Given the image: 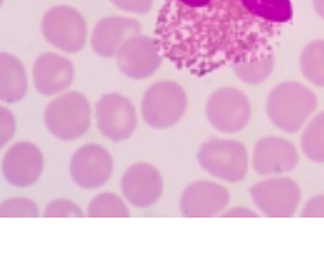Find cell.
<instances>
[{
  "instance_id": "6da1fadb",
  "label": "cell",
  "mask_w": 324,
  "mask_h": 279,
  "mask_svg": "<svg viewBox=\"0 0 324 279\" xmlns=\"http://www.w3.org/2000/svg\"><path fill=\"white\" fill-rule=\"evenodd\" d=\"M292 19L290 0H208L197 7L165 0L155 40L163 58L200 78L273 53Z\"/></svg>"
},
{
  "instance_id": "7a4b0ae2",
  "label": "cell",
  "mask_w": 324,
  "mask_h": 279,
  "mask_svg": "<svg viewBox=\"0 0 324 279\" xmlns=\"http://www.w3.org/2000/svg\"><path fill=\"white\" fill-rule=\"evenodd\" d=\"M317 108V98L307 86L285 81L276 85L268 97L267 110L274 125L279 129L294 133Z\"/></svg>"
},
{
  "instance_id": "3957f363",
  "label": "cell",
  "mask_w": 324,
  "mask_h": 279,
  "mask_svg": "<svg viewBox=\"0 0 324 279\" xmlns=\"http://www.w3.org/2000/svg\"><path fill=\"white\" fill-rule=\"evenodd\" d=\"M187 104V94L183 88L171 80H163L145 91L142 115L150 126L163 129L174 125L183 117Z\"/></svg>"
},
{
  "instance_id": "277c9868",
  "label": "cell",
  "mask_w": 324,
  "mask_h": 279,
  "mask_svg": "<svg viewBox=\"0 0 324 279\" xmlns=\"http://www.w3.org/2000/svg\"><path fill=\"white\" fill-rule=\"evenodd\" d=\"M41 31L46 41L65 53L81 50L88 34L83 15L69 5H57L46 11L43 16Z\"/></svg>"
},
{
  "instance_id": "5b68a950",
  "label": "cell",
  "mask_w": 324,
  "mask_h": 279,
  "mask_svg": "<svg viewBox=\"0 0 324 279\" xmlns=\"http://www.w3.org/2000/svg\"><path fill=\"white\" fill-rule=\"evenodd\" d=\"M48 129L60 139H75L90 124V107L78 91H69L54 99L45 110Z\"/></svg>"
},
{
  "instance_id": "8992f818",
  "label": "cell",
  "mask_w": 324,
  "mask_h": 279,
  "mask_svg": "<svg viewBox=\"0 0 324 279\" xmlns=\"http://www.w3.org/2000/svg\"><path fill=\"white\" fill-rule=\"evenodd\" d=\"M207 117L210 124L220 131H239L249 120L250 105L240 90L220 88L213 93L208 100Z\"/></svg>"
},
{
  "instance_id": "52a82bcc",
  "label": "cell",
  "mask_w": 324,
  "mask_h": 279,
  "mask_svg": "<svg viewBox=\"0 0 324 279\" xmlns=\"http://www.w3.org/2000/svg\"><path fill=\"white\" fill-rule=\"evenodd\" d=\"M115 57L120 71L133 79L150 76L158 70L163 59L157 40L142 34L125 40Z\"/></svg>"
},
{
  "instance_id": "ba28073f",
  "label": "cell",
  "mask_w": 324,
  "mask_h": 279,
  "mask_svg": "<svg viewBox=\"0 0 324 279\" xmlns=\"http://www.w3.org/2000/svg\"><path fill=\"white\" fill-rule=\"evenodd\" d=\"M95 117L102 134L115 142L130 136L136 125L133 104L116 93L104 95L97 103Z\"/></svg>"
},
{
  "instance_id": "9c48e42d",
  "label": "cell",
  "mask_w": 324,
  "mask_h": 279,
  "mask_svg": "<svg viewBox=\"0 0 324 279\" xmlns=\"http://www.w3.org/2000/svg\"><path fill=\"white\" fill-rule=\"evenodd\" d=\"M71 62L57 53L41 54L33 66V80L43 95H54L65 90L73 81Z\"/></svg>"
},
{
  "instance_id": "30bf717a",
  "label": "cell",
  "mask_w": 324,
  "mask_h": 279,
  "mask_svg": "<svg viewBox=\"0 0 324 279\" xmlns=\"http://www.w3.org/2000/svg\"><path fill=\"white\" fill-rule=\"evenodd\" d=\"M142 25L126 16H108L102 19L93 30L91 45L94 52L104 58L115 57L121 44L133 35L140 34Z\"/></svg>"
},
{
  "instance_id": "8fae6325",
  "label": "cell",
  "mask_w": 324,
  "mask_h": 279,
  "mask_svg": "<svg viewBox=\"0 0 324 279\" xmlns=\"http://www.w3.org/2000/svg\"><path fill=\"white\" fill-rule=\"evenodd\" d=\"M26 88V73L21 62L9 53H0V100L19 102L25 95Z\"/></svg>"
},
{
  "instance_id": "7c38bea8",
  "label": "cell",
  "mask_w": 324,
  "mask_h": 279,
  "mask_svg": "<svg viewBox=\"0 0 324 279\" xmlns=\"http://www.w3.org/2000/svg\"><path fill=\"white\" fill-rule=\"evenodd\" d=\"M299 65L305 79L317 86H324V39L309 41L300 53Z\"/></svg>"
},
{
  "instance_id": "4fadbf2b",
  "label": "cell",
  "mask_w": 324,
  "mask_h": 279,
  "mask_svg": "<svg viewBox=\"0 0 324 279\" xmlns=\"http://www.w3.org/2000/svg\"><path fill=\"white\" fill-rule=\"evenodd\" d=\"M275 64L274 54H267L262 58L253 59L249 62H244L233 66L234 73L238 75L240 80L247 84H259L264 79H267L273 71Z\"/></svg>"
},
{
  "instance_id": "5bb4252c",
  "label": "cell",
  "mask_w": 324,
  "mask_h": 279,
  "mask_svg": "<svg viewBox=\"0 0 324 279\" xmlns=\"http://www.w3.org/2000/svg\"><path fill=\"white\" fill-rule=\"evenodd\" d=\"M302 145L310 158L324 159V113L308 124L302 135Z\"/></svg>"
},
{
  "instance_id": "9a60e30c",
  "label": "cell",
  "mask_w": 324,
  "mask_h": 279,
  "mask_svg": "<svg viewBox=\"0 0 324 279\" xmlns=\"http://www.w3.org/2000/svg\"><path fill=\"white\" fill-rule=\"evenodd\" d=\"M110 2L123 11L143 15L152 10L153 0H110Z\"/></svg>"
},
{
  "instance_id": "2e32d148",
  "label": "cell",
  "mask_w": 324,
  "mask_h": 279,
  "mask_svg": "<svg viewBox=\"0 0 324 279\" xmlns=\"http://www.w3.org/2000/svg\"><path fill=\"white\" fill-rule=\"evenodd\" d=\"M15 120L13 114L4 107H0V148L13 136Z\"/></svg>"
},
{
  "instance_id": "e0dca14e",
  "label": "cell",
  "mask_w": 324,
  "mask_h": 279,
  "mask_svg": "<svg viewBox=\"0 0 324 279\" xmlns=\"http://www.w3.org/2000/svg\"><path fill=\"white\" fill-rule=\"evenodd\" d=\"M312 4H313L315 13L322 19H324V0H312Z\"/></svg>"
},
{
  "instance_id": "ac0fdd59",
  "label": "cell",
  "mask_w": 324,
  "mask_h": 279,
  "mask_svg": "<svg viewBox=\"0 0 324 279\" xmlns=\"http://www.w3.org/2000/svg\"><path fill=\"white\" fill-rule=\"evenodd\" d=\"M178 2L184 4V5H188V7H197V5L204 4L205 2H208V0H178Z\"/></svg>"
},
{
  "instance_id": "d6986e66",
  "label": "cell",
  "mask_w": 324,
  "mask_h": 279,
  "mask_svg": "<svg viewBox=\"0 0 324 279\" xmlns=\"http://www.w3.org/2000/svg\"><path fill=\"white\" fill-rule=\"evenodd\" d=\"M3 2H4V0H0V5H2V4H3Z\"/></svg>"
}]
</instances>
